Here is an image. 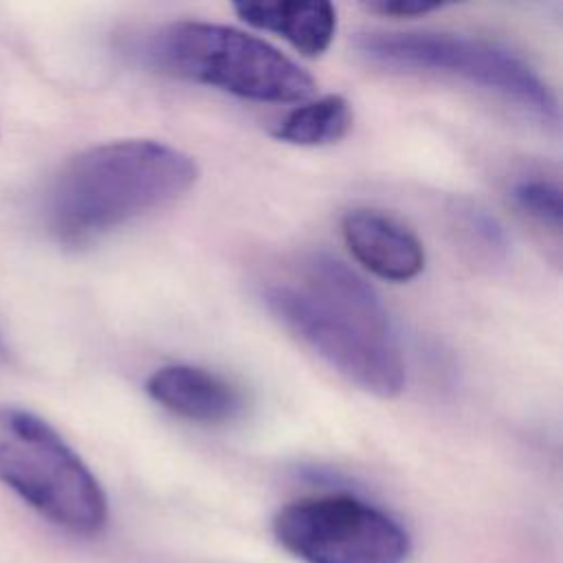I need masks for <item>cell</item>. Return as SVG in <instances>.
<instances>
[{
  "instance_id": "1",
  "label": "cell",
  "mask_w": 563,
  "mask_h": 563,
  "mask_svg": "<svg viewBox=\"0 0 563 563\" xmlns=\"http://www.w3.org/2000/svg\"><path fill=\"white\" fill-rule=\"evenodd\" d=\"M262 299L288 332L350 383L380 398L405 389V361L387 308L343 262L312 253L292 279L268 284Z\"/></svg>"
},
{
  "instance_id": "2",
  "label": "cell",
  "mask_w": 563,
  "mask_h": 563,
  "mask_svg": "<svg viewBox=\"0 0 563 563\" xmlns=\"http://www.w3.org/2000/svg\"><path fill=\"white\" fill-rule=\"evenodd\" d=\"M196 180V161L174 145L152 139L95 145L55 176L46 220L62 244L84 246L176 202Z\"/></svg>"
},
{
  "instance_id": "3",
  "label": "cell",
  "mask_w": 563,
  "mask_h": 563,
  "mask_svg": "<svg viewBox=\"0 0 563 563\" xmlns=\"http://www.w3.org/2000/svg\"><path fill=\"white\" fill-rule=\"evenodd\" d=\"M130 51L161 75L251 101L297 103L314 90L312 77L279 48L224 24L169 22L134 37Z\"/></svg>"
},
{
  "instance_id": "4",
  "label": "cell",
  "mask_w": 563,
  "mask_h": 563,
  "mask_svg": "<svg viewBox=\"0 0 563 563\" xmlns=\"http://www.w3.org/2000/svg\"><path fill=\"white\" fill-rule=\"evenodd\" d=\"M354 51L380 70L457 79L545 125L559 121V101L550 86L523 57L495 42L438 31H383L356 35Z\"/></svg>"
},
{
  "instance_id": "5",
  "label": "cell",
  "mask_w": 563,
  "mask_h": 563,
  "mask_svg": "<svg viewBox=\"0 0 563 563\" xmlns=\"http://www.w3.org/2000/svg\"><path fill=\"white\" fill-rule=\"evenodd\" d=\"M0 484L53 526L92 537L108 497L77 451L40 416L0 402Z\"/></svg>"
},
{
  "instance_id": "6",
  "label": "cell",
  "mask_w": 563,
  "mask_h": 563,
  "mask_svg": "<svg viewBox=\"0 0 563 563\" xmlns=\"http://www.w3.org/2000/svg\"><path fill=\"white\" fill-rule=\"evenodd\" d=\"M277 543L303 563H405L409 532L378 506L354 495H314L273 517Z\"/></svg>"
},
{
  "instance_id": "7",
  "label": "cell",
  "mask_w": 563,
  "mask_h": 563,
  "mask_svg": "<svg viewBox=\"0 0 563 563\" xmlns=\"http://www.w3.org/2000/svg\"><path fill=\"white\" fill-rule=\"evenodd\" d=\"M341 235L352 257L387 282H409L424 268L420 238L398 218L378 209H352L341 220Z\"/></svg>"
},
{
  "instance_id": "8",
  "label": "cell",
  "mask_w": 563,
  "mask_h": 563,
  "mask_svg": "<svg viewBox=\"0 0 563 563\" xmlns=\"http://www.w3.org/2000/svg\"><path fill=\"white\" fill-rule=\"evenodd\" d=\"M147 396L178 418L224 424L244 409L242 391L216 372L196 365H163L145 380Z\"/></svg>"
},
{
  "instance_id": "9",
  "label": "cell",
  "mask_w": 563,
  "mask_h": 563,
  "mask_svg": "<svg viewBox=\"0 0 563 563\" xmlns=\"http://www.w3.org/2000/svg\"><path fill=\"white\" fill-rule=\"evenodd\" d=\"M238 18L253 29L284 37L306 57L323 55L336 33V9L323 0H284V2H238Z\"/></svg>"
},
{
  "instance_id": "10",
  "label": "cell",
  "mask_w": 563,
  "mask_h": 563,
  "mask_svg": "<svg viewBox=\"0 0 563 563\" xmlns=\"http://www.w3.org/2000/svg\"><path fill=\"white\" fill-rule=\"evenodd\" d=\"M352 128V108L341 95H325L314 101H306L292 108L275 128V139L301 145L319 147L336 143Z\"/></svg>"
},
{
  "instance_id": "11",
  "label": "cell",
  "mask_w": 563,
  "mask_h": 563,
  "mask_svg": "<svg viewBox=\"0 0 563 563\" xmlns=\"http://www.w3.org/2000/svg\"><path fill=\"white\" fill-rule=\"evenodd\" d=\"M510 198L528 218L537 220L548 229L559 231L563 207H561V189L554 180L539 178V176L519 178L510 187Z\"/></svg>"
},
{
  "instance_id": "12",
  "label": "cell",
  "mask_w": 563,
  "mask_h": 563,
  "mask_svg": "<svg viewBox=\"0 0 563 563\" xmlns=\"http://www.w3.org/2000/svg\"><path fill=\"white\" fill-rule=\"evenodd\" d=\"M367 9L380 15H391V18H416V15H427L431 11H438L442 9V4L424 2V0H380V2H369Z\"/></svg>"
},
{
  "instance_id": "13",
  "label": "cell",
  "mask_w": 563,
  "mask_h": 563,
  "mask_svg": "<svg viewBox=\"0 0 563 563\" xmlns=\"http://www.w3.org/2000/svg\"><path fill=\"white\" fill-rule=\"evenodd\" d=\"M4 354V343H2V334H0V356Z\"/></svg>"
}]
</instances>
